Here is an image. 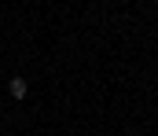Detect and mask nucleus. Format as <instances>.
Segmentation results:
<instances>
[{
	"label": "nucleus",
	"mask_w": 158,
	"mask_h": 136,
	"mask_svg": "<svg viewBox=\"0 0 158 136\" xmlns=\"http://www.w3.org/2000/svg\"><path fill=\"white\" fill-rule=\"evenodd\" d=\"M11 96H15V99L26 96V81H22V77H11Z\"/></svg>",
	"instance_id": "f257e3e1"
}]
</instances>
